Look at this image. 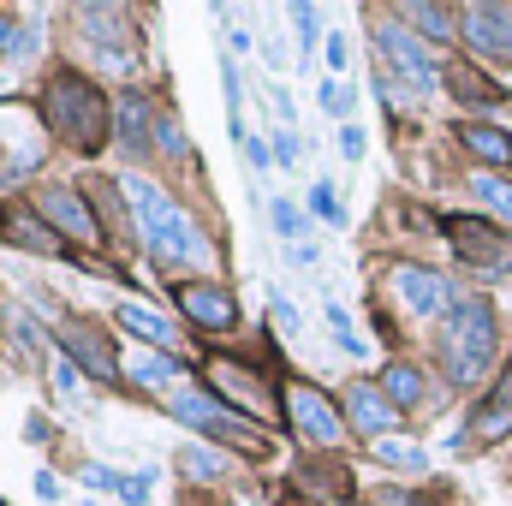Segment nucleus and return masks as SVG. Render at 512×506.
<instances>
[{
  "instance_id": "1",
  "label": "nucleus",
  "mask_w": 512,
  "mask_h": 506,
  "mask_svg": "<svg viewBox=\"0 0 512 506\" xmlns=\"http://www.w3.org/2000/svg\"><path fill=\"white\" fill-rule=\"evenodd\" d=\"M120 191H126V203L137 209L143 245L161 256V262H209V239L197 233V221H191L179 203H167V197H161L149 179L126 173V179H120Z\"/></svg>"
},
{
  "instance_id": "2",
  "label": "nucleus",
  "mask_w": 512,
  "mask_h": 506,
  "mask_svg": "<svg viewBox=\"0 0 512 506\" xmlns=\"http://www.w3.org/2000/svg\"><path fill=\"white\" fill-rule=\"evenodd\" d=\"M48 126L60 131L72 149L90 155L108 137V96L90 78H78V72H54L48 78Z\"/></svg>"
},
{
  "instance_id": "3",
  "label": "nucleus",
  "mask_w": 512,
  "mask_h": 506,
  "mask_svg": "<svg viewBox=\"0 0 512 506\" xmlns=\"http://www.w3.org/2000/svg\"><path fill=\"white\" fill-rule=\"evenodd\" d=\"M173 417L179 423H191V429H203V435H215V441H227V447H239V453H256V459H268L274 453V435L262 429V423H239L215 393H173Z\"/></svg>"
},
{
  "instance_id": "4",
  "label": "nucleus",
  "mask_w": 512,
  "mask_h": 506,
  "mask_svg": "<svg viewBox=\"0 0 512 506\" xmlns=\"http://www.w3.org/2000/svg\"><path fill=\"white\" fill-rule=\"evenodd\" d=\"M495 364V310L489 304H459L447 322V370L453 381H477Z\"/></svg>"
},
{
  "instance_id": "5",
  "label": "nucleus",
  "mask_w": 512,
  "mask_h": 506,
  "mask_svg": "<svg viewBox=\"0 0 512 506\" xmlns=\"http://www.w3.org/2000/svg\"><path fill=\"white\" fill-rule=\"evenodd\" d=\"M447 239H453V251L465 268H477V274H507L512 268V239H501L489 221H477V215H453L447 221Z\"/></svg>"
},
{
  "instance_id": "6",
  "label": "nucleus",
  "mask_w": 512,
  "mask_h": 506,
  "mask_svg": "<svg viewBox=\"0 0 512 506\" xmlns=\"http://www.w3.org/2000/svg\"><path fill=\"white\" fill-rule=\"evenodd\" d=\"M286 411H292V429H298L304 441H322V447H334V441L346 435V423H340V411H334V399H328L322 387L286 381Z\"/></svg>"
},
{
  "instance_id": "7",
  "label": "nucleus",
  "mask_w": 512,
  "mask_h": 506,
  "mask_svg": "<svg viewBox=\"0 0 512 506\" xmlns=\"http://www.w3.org/2000/svg\"><path fill=\"white\" fill-rule=\"evenodd\" d=\"M459 24H465V42L477 54H495L512 66V6H465Z\"/></svg>"
},
{
  "instance_id": "8",
  "label": "nucleus",
  "mask_w": 512,
  "mask_h": 506,
  "mask_svg": "<svg viewBox=\"0 0 512 506\" xmlns=\"http://www.w3.org/2000/svg\"><path fill=\"white\" fill-rule=\"evenodd\" d=\"M173 304L197 322V328H209V334H227L233 322H239V310H233V298L221 292V286H203V280H185V286H173Z\"/></svg>"
},
{
  "instance_id": "9",
  "label": "nucleus",
  "mask_w": 512,
  "mask_h": 506,
  "mask_svg": "<svg viewBox=\"0 0 512 506\" xmlns=\"http://www.w3.org/2000/svg\"><path fill=\"white\" fill-rule=\"evenodd\" d=\"M42 209H48V221H54L66 239H78V245H96V239H102V233H96V215H90V203H84L78 191L54 185V191H42Z\"/></svg>"
},
{
  "instance_id": "10",
  "label": "nucleus",
  "mask_w": 512,
  "mask_h": 506,
  "mask_svg": "<svg viewBox=\"0 0 512 506\" xmlns=\"http://www.w3.org/2000/svg\"><path fill=\"white\" fill-rule=\"evenodd\" d=\"M393 286H399V298L417 310V316H441L447 304H453V292H447V280L435 274V268H393Z\"/></svg>"
},
{
  "instance_id": "11",
  "label": "nucleus",
  "mask_w": 512,
  "mask_h": 506,
  "mask_svg": "<svg viewBox=\"0 0 512 506\" xmlns=\"http://www.w3.org/2000/svg\"><path fill=\"white\" fill-rule=\"evenodd\" d=\"M376 48H382L387 60L411 78V90H435V66H429V54L399 30V24H387V30H376Z\"/></svg>"
},
{
  "instance_id": "12",
  "label": "nucleus",
  "mask_w": 512,
  "mask_h": 506,
  "mask_svg": "<svg viewBox=\"0 0 512 506\" xmlns=\"http://www.w3.org/2000/svg\"><path fill=\"white\" fill-rule=\"evenodd\" d=\"M209 381H215L221 393H233V399H239V405H245L251 417H268V411H274V399H268V387H262L256 376H245V370H239L233 358H209Z\"/></svg>"
},
{
  "instance_id": "13",
  "label": "nucleus",
  "mask_w": 512,
  "mask_h": 506,
  "mask_svg": "<svg viewBox=\"0 0 512 506\" xmlns=\"http://www.w3.org/2000/svg\"><path fill=\"white\" fill-rule=\"evenodd\" d=\"M471 429H477V441H501V435H512V364L501 370L495 393L483 399V411L471 417Z\"/></svg>"
},
{
  "instance_id": "14",
  "label": "nucleus",
  "mask_w": 512,
  "mask_h": 506,
  "mask_svg": "<svg viewBox=\"0 0 512 506\" xmlns=\"http://www.w3.org/2000/svg\"><path fill=\"white\" fill-rule=\"evenodd\" d=\"M114 316H120V328H131L137 340H155V346H173V322H167V316H155L149 304H131V298H120V304H114Z\"/></svg>"
},
{
  "instance_id": "15",
  "label": "nucleus",
  "mask_w": 512,
  "mask_h": 506,
  "mask_svg": "<svg viewBox=\"0 0 512 506\" xmlns=\"http://www.w3.org/2000/svg\"><path fill=\"white\" fill-rule=\"evenodd\" d=\"M459 143H465L471 155L495 161V167H512V137L501 126H459Z\"/></svg>"
},
{
  "instance_id": "16",
  "label": "nucleus",
  "mask_w": 512,
  "mask_h": 506,
  "mask_svg": "<svg viewBox=\"0 0 512 506\" xmlns=\"http://www.w3.org/2000/svg\"><path fill=\"white\" fill-rule=\"evenodd\" d=\"M352 423L358 429H370V435H382L387 423H393V411H387V393H376V387H352Z\"/></svg>"
},
{
  "instance_id": "17",
  "label": "nucleus",
  "mask_w": 512,
  "mask_h": 506,
  "mask_svg": "<svg viewBox=\"0 0 512 506\" xmlns=\"http://www.w3.org/2000/svg\"><path fill=\"white\" fill-rule=\"evenodd\" d=\"M66 352H78V358H84L96 376H114V370H120V364H114V352H108V346H102L90 328H66Z\"/></svg>"
},
{
  "instance_id": "18",
  "label": "nucleus",
  "mask_w": 512,
  "mask_h": 506,
  "mask_svg": "<svg viewBox=\"0 0 512 506\" xmlns=\"http://www.w3.org/2000/svg\"><path fill=\"white\" fill-rule=\"evenodd\" d=\"M399 18H405V24H423V36H435V42H453V36H459V30H453L459 18H453L447 6H423V0H417V6H405Z\"/></svg>"
},
{
  "instance_id": "19",
  "label": "nucleus",
  "mask_w": 512,
  "mask_h": 506,
  "mask_svg": "<svg viewBox=\"0 0 512 506\" xmlns=\"http://www.w3.org/2000/svg\"><path fill=\"white\" fill-rule=\"evenodd\" d=\"M120 143L126 149H143V126H155V114H149V102L143 96H120Z\"/></svg>"
},
{
  "instance_id": "20",
  "label": "nucleus",
  "mask_w": 512,
  "mask_h": 506,
  "mask_svg": "<svg viewBox=\"0 0 512 506\" xmlns=\"http://www.w3.org/2000/svg\"><path fill=\"white\" fill-rule=\"evenodd\" d=\"M131 381H143V387H173V381H179V364L161 358V352H143V358H131Z\"/></svg>"
},
{
  "instance_id": "21",
  "label": "nucleus",
  "mask_w": 512,
  "mask_h": 506,
  "mask_svg": "<svg viewBox=\"0 0 512 506\" xmlns=\"http://www.w3.org/2000/svg\"><path fill=\"white\" fill-rule=\"evenodd\" d=\"M382 393L387 399H399V405H417V393H423V376L411 370V364H393L382 376Z\"/></svg>"
},
{
  "instance_id": "22",
  "label": "nucleus",
  "mask_w": 512,
  "mask_h": 506,
  "mask_svg": "<svg viewBox=\"0 0 512 506\" xmlns=\"http://www.w3.org/2000/svg\"><path fill=\"white\" fill-rule=\"evenodd\" d=\"M376 459L387 471H423V447L417 441H376Z\"/></svg>"
},
{
  "instance_id": "23",
  "label": "nucleus",
  "mask_w": 512,
  "mask_h": 506,
  "mask_svg": "<svg viewBox=\"0 0 512 506\" xmlns=\"http://www.w3.org/2000/svg\"><path fill=\"white\" fill-rule=\"evenodd\" d=\"M471 191H477L489 209H501V215H507V227H512V185H507V179H495V173H471Z\"/></svg>"
},
{
  "instance_id": "24",
  "label": "nucleus",
  "mask_w": 512,
  "mask_h": 506,
  "mask_svg": "<svg viewBox=\"0 0 512 506\" xmlns=\"http://www.w3.org/2000/svg\"><path fill=\"white\" fill-rule=\"evenodd\" d=\"M328 328H334V340H340V346H346L352 358H364V334L352 328V316H346L340 304H328Z\"/></svg>"
},
{
  "instance_id": "25",
  "label": "nucleus",
  "mask_w": 512,
  "mask_h": 506,
  "mask_svg": "<svg viewBox=\"0 0 512 506\" xmlns=\"http://www.w3.org/2000/svg\"><path fill=\"white\" fill-rule=\"evenodd\" d=\"M453 90L471 96V102H501V84H483L477 72H453Z\"/></svg>"
},
{
  "instance_id": "26",
  "label": "nucleus",
  "mask_w": 512,
  "mask_h": 506,
  "mask_svg": "<svg viewBox=\"0 0 512 506\" xmlns=\"http://www.w3.org/2000/svg\"><path fill=\"white\" fill-rule=\"evenodd\" d=\"M292 24H298V54L310 60V48H316V6H292Z\"/></svg>"
},
{
  "instance_id": "27",
  "label": "nucleus",
  "mask_w": 512,
  "mask_h": 506,
  "mask_svg": "<svg viewBox=\"0 0 512 506\" xmlns=\"http://www.w3.org/2000/svg\"><path fill=\"white\" fill-rule=\"evenodd\" d=\"M0 48L6 54H30L36 48V30L30 24H0Z\"/></svg>"
},
{
  "instance_id": "28",
  "label": "nucleus",
  "mask_w": 512,
  "mask_h": 506,
  "mask_svg": "<svg viewBox=\"0 0 512 506\" xmlns=\"http://www.w3.org/2000/svg\"><path fill=\"white\" fill-rule=\"evenodd\" d=\"M185 471H191V477H209V483H215V477H221L227 465H221L215 453H203V447H191V453H185Z\"/></svg>"
},
{
  "instance_id": "29",
  "label": "nucleus",
  "mask_w": 512,
  "mask_h": 506,
  "mask_svg": "<svg viewBox=\"0 0 512 506\" xmlns=\"http://www.w3.org/2000/svg\"><path fill=\"white\" fill-rule=\"evenodd\" d=\"M310 209H316V215H328V221H334V227H340V221H346V215H340V203H334V191H328V185H316V191H310Z\"/></svg>"
},
{
  "instance_id": "30",
  "label": "nucleus",
  "mask_w": 512,
  "mask_h": 506,
  "mask_svg": "<svg viewBox=\"0 0 512 506\" xmlns=\"http://www.w3.org/2000/svg\"><path fill=\"white\" fill-rule=\"evenodd\" d=\"M322 108L346 120V114H352V96H346V84H328V90H322Z\"/></svg>"
},
{
  "instance_id": "31",
  "label": "nucleus",
  "mask_w": 512,
  "mask_h": 506,
  "mask_svg": "<svg viewBox=\"0 0 512 506\" xmlns=\"http://www.w3.org/2000/svg\"><path fill=\"white\" fill-rule=\"evenodd\" d=\"M274 227H280V239H298V227H304V221H298V209H292V203H274Z\"/></svg>"
},
{
  "instance_id": "32",
  "label": "nucleus",
  "mask_w": 512,
  "mask_h": 506,
  "mask_svg": "<svg viewBox=\"0 0 512 506\" xmlns=\"http://www.w3.org/2000/svg\"><path fill=\"white\" fill-rule=\"evenodd\" d=\"M155 143L167 149V155H179L185 143H179V131H173V120H155Z\"/></svg>"
},
{
  "instance_id": "33",
  "label": "nucleus",
  "mask_w": 512,
  "mask_h": 506,
  "mask_svg": "<svg viewBox=\"0 0 512 506\" xmlns=\"http://www.w3.org/2000/svg\"><path fill=\"white\" fill-rule=\"evenodd\" d=\"M340 149H346V155H352V161H358V155H364V131L352 126V120H346V126H340Z\"/></svg>"
},
{
  "instance_id": "34",
  "label": "nucleus",
  "mask_w": 512,
  "mask_h": 506,
  "mask_svg": "<svg viewBox=\"0 0 512 506\" xmlns=\"http://www.w3.org/2000/svg\"><path fill=\"white\" fill-rule=\"evenodd\" d=\"M54 387H60V393H78V370H72V358L54 364Z\"/></svg>"
},
{
  "instance_id": "35",
  "label": "nucleus",
  "mask_w": 512,
  "mask_h": 506,
  "mask_svg": "<svg viewBox=\"0 0 512 506\" xmlns=\"http://www.w3.org/2000/svg\"><path fill=\"white\" fill-rule=\"evenodd\" d=\"M245 155H251V167H256V173L268 167V143H262V137H245Z\"/></svg>"
},
{
  "instance_id": "36",
  "label": "nucleus",
  "mask_w": 512,
  "mask_h": 506,
  "mask_svg": "<svg viewBox=\"0 0 512 506\" xmlns=\"http://www.w3.org/2000/svg\"><path fill=\"white\" fill-rule=\"evenodd\" d=\"M36 495H42V501H60V483H54V477L42 471V477H36Z\"/></svg>"
}]
</instances>
